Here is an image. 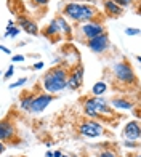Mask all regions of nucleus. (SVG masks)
<instances>
[{
	"instance_id": "6e6552de",
	"label": "nucleus",
	"mask_w": 141,
	"mask_h": 157,
	"mask_svg": "<svg viewBox=\"0 0 141 157\" xmlns=\"http://www.w3.org/2000/svg\"><path fill=\"white\" fill-rule=\"evenodd\" d=\"M82 34L90 40V39L96 37V35L103 34V26H101L100 23H93V21H88V23H85V24L82 26Z\"/></svg>"
},
{
	"instance_id": "6ab92c4d",
	"label": "nucleus",
	"mask_w": 141,
	"mask_h": 157,
	"mask_svg": "<svg viewBox=\"0 0 141 157\" xmlns=\"http://www.w3.org/2000/svg\"><path fill=\"white\" fill-rule=\"evenodd\" d=\"M32 103V96H27V98H23V101H21V108L23 109H29V106Z\"/></svg>"
},
{
	"instance_id": "7c9ffc66",
	"label": "nucleus",
	"mask_w": 141,
	"mask_h": 157,
	"mask_svg": "<svg viewBox=\"0 0 141 157\" xmlns=\"http://www.w3.org/2000/svg\"><path fill=\"white\" fill-rule=\"evenodd\" d=\"M61 157H69V155H61Z\"/></svg>"
},
{
	"instance_id": "5701e85b",
	"label": "nucleus",
	"mask_w": 141,
	"mask_h": 157,
	"mask_svg": "<svg viewBox=\"0 0 141 157\" xmlns=\"http://www.w3.org/2000/svg\"><path fill=\"white\" fill-rule=\"evenodd\" d=\"M125 34H127V35H138L139 31H138V29H125Z\"/></svg>"
},
{
	"instance_id": "ddd939ff",
	"label": "nucleus",
	"mask_w": 141,
	"mask_h": 157,
	"mask_svg": "<svg viewBox=\"0 0 141 157\" xmlns=\"http://www.w3.org/2000/svg\"><path fill=\"white\" fill-rule=\"evenodd\" d=\"M104 10L108 11V15L119 16L122 13V6H119L114 0H104Z\"/></svg>"
},
{
	"instance_id": "7ed1b4c3",
	"label": "nucleus",
	"mask_w": 141,
	"mask_h": 157,
	"mask_svg": "<svg viewBox=\"0 0 141 157\" xmlns=\"http://www.w3.org/2000/svg\"><path fill=\"white\" fill-rule=\"evenodd\" d=\"M85 114L88 117H98L100 114H111V109L103 99L93 98L85 101Z\"/></svg>"
},
{
	"instance_id": "c756f323",
	"label": "nucleus",
	"mask_w": 141,
	"mask_h": 157,
	"mask_svg": "<svg viewBox=\"0 0 141 157\" xmlns=\"http://www.w3.org/2000/svg\"><path fill=\"white\" fill-rule=\"evenodd\" d=\"M3 151H5V146H3V144H2V141H0V154H2V152H3Z\"/></svg>"
},
{
	"instance_id": "f03ea898",
	"label": "nucleus",
	"mask_w": 141,
	"mask_h": 157,
	"mask_svg": "<svg viewBox=\"0 0 141 157\" xmlns=\"http://www.w3.org/2000/svg\"><path fill=\"white\" fill-rule=\"evenodd\" d=\"M64 15L69 16L70 19L75 21H90L95 16V8L90 5H83V3H67L64 8Z\"/></svg>"
},
{
	"instance_id": "a211bd4d",
	"label": "nucleus",
	"mask_w": 141,
	"mask_h": 157,
	"mask_svg": "<svg viewBox=\"0 0 141 157\" xmlns=\"http://www.w3.org/2000/svg\"><path fill=\"white\" fill-rule=\"evenodd\" d=\"M19 32V29H16V27H13V21H8V31H6V37H16Z\"/></svg>"
},
{
	"instance_id": "473e14b6",
	"label": "nucleus",
	"mask_w": 141,
	"mask_h": 157,
	"mask_svg": "<svg viewBox=\"0 0 141 157\" xmlns=\"http://www.w3.org/2000/svg\"><path fill=\"white\" fill-rule=\"evenodd\" d=\"M0 75H2V72H0Z\"/></svg>"
},
{
	"instance_id": "393cba45",
	"label": "nucleus",
	"mask_w": 141,
	"mask_h": 157,
	"mask_svg": "<svg viewBox=\"0 0 141 157\" xmlns=\"http://www.w3.org/2000/svg\"><path fill=\"white\" fill-rule=\"evenodd\" d=\"M13 63H21V61H24V56H21V55H18V56H13Z\"/></svg>"
},
{
	"instance_id": "cd10ccee",
	"label": "nucleus",
	"mask_w": 141,
	"mask_h": 157,
	"mask_svg": "<svg viewBox=\"0 0 141 157\" xmlns=\"http://www.w3.org/2000/svg\"><path fill=\"white\" fill-rule=\"evenodd\" d=\"M37 3H40V5H47L48 3V0H35Z\"/></svg>"
},
{
	"instance_id": "b1692460",
	"label": "nucleus",
	"mask_w": 141,
	"mask_h": 157,
	"mask_svg": "<svg viewBox=\"0 0 141 157\" xmlns=\"http://www.w3.org/2000/svg\"><path fill=\"white\" fill-rule=\"evenodd\" d=\"M100 157H116V154L112 152V151H104V152H101Z\"/></svg>"
},
{
	"instance_id": "1a4fd4ad",
	"label": "nucleus",
	"mask_w": 141,
	"mask_h": 157,
	"mask_svg": "<svg viewBox=\"0 0 141 157\" xmlns=\"http://www.w3.org/2000/svg\"><path fill=\"white\" fill-rule=\"evenodd\" d=\"M82 78H83V67L77 66L74 69L72 75H67V85H66V87L70 88V90H77L82 85Z\"/></svg>"
},
{
	"instance_id": "a878e982",
	"label": "nucleus",
	"mask_w": 141,
	"mask_h": 157,
	"mask_svg": "<svg viewBox=\"0 0 141 157\" xmlns=\"http://www.w3.org/2000/svg\"><path fill=\"white\" fill-rule=\"evenodd\" d=\"M42 67H44V63H42V61H40V63H35V64H34V69H37V71H39V69H42Z\"/></svg>"
},
{
	"instance_id": "c85d7f7f",
	"label": "nucleus",
	"mask_w": 141,
	"mask_h": 157,
	"mask_svg": "<svg viewBox=\"0 0 141 157\" xmlns=\"http://www.w3.org/2000/svg\"><path fill=\"white\" fill-rule=\"evenodd\" d=\"M63 154L59 152V151H56V152H53V157H61Z\"/></svg>"
},
{
	"instance_id": "20e7f679",
	"label": "nucleus",
	"mask_w": 141,
	"mask_h": 157,
	"mask_svg": "<svg viewBox=\"0 0 141 157\" xmlns=\"http://www.w3.org/2000/svg\"><path fill=\"white\" fill-rule=\"evenodd\" d=\"M112 72L114 75L124 83H133L135 82V74H133L131 67L127 63H116L112 66Z\"/></svg>"
},
{
	"instance_id": "9b49d317",
	"label": "nucleus",
	"mask_w": 141,
	"mask_h": 157,
	"mask_svg": "<svg viewBox=\"0 0 141 157\" xmlns=\"http://www.w3.org/2000/svg\"><path fill=\"white\" fill-rule=\"evenodd\" d=\"M13 135H15V127H13L10 122H0V141H5V140H10Z\"/></svg>"
},
{
	"instance_id": "2f4dec72",
	"label": "nucleus",
	"mask_w": 141,
	"mask_h": 157,
	"mask_svg": "<svg viewBox=\"0 0 141 157\" xmlns=\"http://www.w3.org/2000/svg\"><path fill=\"white\" fill-rule=\"evenodd\" d=\"M135 157H139V155H135Z\"/></svg>"
},
{
	"instance_id": "4be33fe9",
	"label": "nucleus",
	"mask_w": 141,
	"mask_h": 157,
	"mask_svg": "<svg viewBox=\"0 0 141 157\" xmlns=\"http://www.w3.org/2000/svg\"><path fill=\"white\" fill-rule=\"evenodd\" d=\"M13 72H15V66H10V67H8V71L5 72V78H10V77L13 75Z\"/></svg>"
},
{
	"instance_id": "dca6fc26",
	"label": "nucleus",
	"mask_w": 141,
	"mask_h": 157,
	"mask_svg": "<svg viewBox=\"0 0 141 157\" xmlns=\"http://www.w3.org/2000/svg\"><path fill=\"white\" fill-rule=\"evenodd\" d=\"M56 24H58L59 31L66 32V34H70V26L66 23V19H64V18H58V19H56Z\"/></svg>"
},
{
	"instance_id": "0eeeda50",
	"label": "nucleus",
	"mask_w": 141,
	"mask_h": 157,
	"mask_svg": "<svg viewBox=\"0 0 141 157\" xmlns=\"http://www.w3.org/2000/svg\"><path fill=\"white\" fill-rule=\"evenodd\" d=\"M51 96L50 95H40V96H35V98H32V103H31V106H29V109L32 111V112H42L48 104L51 103Z\"/></svg>"
},
{
	"instance_id": "f257e3e1",
	"label": "nucleus",
	"mask_w": 141,
	"mask_h": 157,
	"mask_svg": "<svg viewBox=\"0 0 141 157\" xmlns=\"http://www.w3.org/2000/svg\"><path fill=\"white\" fill-rule=\"evenodd\" d=\"M66 85H67V72L63 67H53L44 77V87L48 93L64 90Z\"/></svg>"
},
{
	"instance_id": "423d86ee",
	"label": "nucleus",
	"mask_w": 141,
	"mask_h": 157,
	"mask_svg": "<svg viewBox=\"0 0 141 157\" xmlns=\"http://www.w3.org/2000/svg\"><path fill=\"white\" fill-rule=\"evenodd\" d=\"M79 132L87 138H96L103 135V127L98 124V122H93V120H88V122H83L79 128Z\"/></svg>"
},
{
	"instance_id": "f8f14e48",
	"label": "nucleus",
	"mask_w": 141,
	"mask_h": 157,
	"mask_svg": "<svg viewBox=\"0 0 141 157\" xmlns=\"http://www.w3.org/2000/svg\"><path fill=\"white\" fill-rule=\"evenodd\" d=\"M18 23H19V26L23 27V29H24L27 34L35 35V34L39 32V29H37V26H35V23H32L31 19H27V18H24V16H21Z\"/></svg>"
},
{
	"instance_id": "bb28decb",
	"label": "nucleus",
	"mask_w": 141,
	"mask_h": 157,
	"mask_svg": "<svg viewBox=\"0 0 141 157\" xmlns=\"http://www.w3.org/2000/svg\"><path fill=\"white\" fill-rule=\"evenodd\" d=\"M0 50H2L3 53H8V55L11 53V52H10V48H6V47H2V45H0Z\"/></svg>"
},
{
	"instance_id": "39448f33",
	"label": "nucleus",
	"mask_w": 141,
	"mask_h": 157,
	"mask_svg": "<svg viewBox=\"0 0 141 157\" xmlns=\"http://www.w3.org/2000/svg\"><path fill=\"white\" fill-rule=\"evenodd\" d=\"M88 48L95 53H103L109 48V37L104 32L88 40Z\"/></svg>"
},
{
	"instance_id": "2eb2a0df",
	"label": "nucleus",
	"mask_w": 141,
	"mask_h": 157,
	"mask_svg": "<svg viewBox=\"0 0 141 157\" xmlns=\"http://www.w3.org/2000/svg\"><path fill=\"white\" fill-rule=\"evenodd\" d=\"M106 90H108V85H106L104 82H96L95 85H93V95H96V96H101V95H104L106 93Z\"/></svg>"
},
{
	"instance_id": "412c9836",
	"label": "nucleus",
	"mask_w": 141,
	"mask_h": 157,
	"mask_svg": "<svg viewBox=\"0 0 141 157\" xmlns=\"http://www.w3.org/2000/svg\"><path fill=\"white\" fill-rule=\"evenodd\" d=\"M114 2H116L119 6H127V5H130L131 0H114Z\"/></svg>"
},
{
	"instance_id": "9d476101",
	"label": "nucleus",
	"mask_w": 141,
	"mask_h": 157,
	"mask_svg": "<svg viewBox=\"0 0 141 157\" xmlns=\"http://www.w3.org/2000/svg\"><path fill=\"white\" fill-rule=\"evenodd\" d=\"M139 124L136 122V120H131V122H128L125 125V130H124V135H125V138L127 140H130V141H135L139 138Z\"/></svg>"
},
{
	"instance_id": "aec40b11",
	"label": "nucleus",
	"mask_w": 141,
	"mask_h": 157,
	"mask_svg": "<svg viewBox=\"0 0 141 157\" xmlns=\"http://www.w3.org/2000/svg\"><path fill=\"white\" fill-rule=\"evenodd\" d=\"M27 82V78H19V80H16V82H13V83H10V88H16V87H21V85H24Z\"/></svg>"
},
{
	"instance_id": "f3484780",
	"label": "nucleus",
	"mask_w": 141,
	"mask_h": 157,
	"mask_svg": "<svg viewBox=\"0 0 141 157\" xmlns=\"http://www.w3.org/2000/svg\"><path fill=\"white\" fill-rule=\"evenodd\" d=\"M58 31H59V27H58V24H56V19H55V21H51V23H50V26H48V29H47L45 35L51 37V35H56V34H58Z\"/></svg>"
},
{
	"instance_id": "4468645a",
	"label": "nucleus",
	"mask_w": 141,
	"mask_h": 157,
	"mask_svg": "<svg viewBox=\"0 0 141 157\" xmlns=\"http://www.w3.org/2000/svg\"><path fill=\"white\" fill-rule=\"evenodd\" d=\"M112 106L117 108V109H131L133 108V104L130 101H127V99H120V98L112 99Z\"/></svg>"
}]
</instances>
